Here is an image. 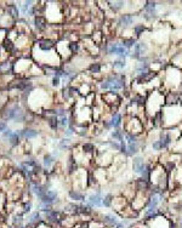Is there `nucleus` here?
<instances>
[{
  "mask_svg": "<svg viewBox=\"0 0 182 228\" xmlns=\"http://www.w3.org/2000/svg\"><path fill=\"white\" fill-rule=\"evenodd\" d=\"M163 115V126L170 128L176 126L182 121V104H173V106H164L162 109Z\"/></svg>",
  "mask_w": 182,
  "mask_h": 228,
  "instance_id": "nucleus-1",
  "label": "nucleus"
},
{
  "mask_svg": "<svg viewBox=\"0 0 182 228\" xmlns=\"http://www.w3.org/2000/svg\"><path fill=\"white\" fill-rule=\"evenodd\" d=\"M126 82H125V75L124 74L113 73L106 77L102 82H100V89L102 91H114L117 92L119 90L125 89Z\"/></svg>",
  "mask_w": 182,
  "mask_h": 228,
  "instance_id": "nucleus-2",
  "label": "nucleus"
},
{
  "mask_svg": "<svg viewBox=\"0 0 182 228\" xmlns=\"http://www.w3.org/2000/svg\"><path fill=\"white\" fill-rule=\"evenodd\" d=\"M164 104H165V101H164L163 95L159 91H152L146 100V112L152 118L163 109Z\"/></svg>",
  "mask_w": 182,
  "mask_h": 228,
  "instance_id": "nucleus-3",
  "label": "nucleus"
},
{
  "mask_svg": "<svg viewBox=\"0 0 182 228\" xmlns=\"http://www.w3.org/2000/svg\"><path fill=\"white\" fill-rule=\"evenodd\" d=\"M165 84L169 86V89L179 90L182 84V71L180 68L171 66L165 71Z\"/></svg>",
  "mask_w": 182,
  "mask_h": 228,
  "instance_id": "nucleus-4",
  "label": "nucleus"
},
{
  "mask_svg": "<svg viewBox=\"0 0 182 228\" xmlns=\"http://www.w3.org/2000/svg\"><path fill=\"white\" fill-rule=\"evenodd\" d=\"M171 142H173V136H171V134L170 132H160V135L158 137V140H155L154 142L152 143V149L153 151H157V152H159V151H163V149H168L169 146L171 145Z\"/></svg>",
  "mask_w": 182,
  "mask_h": 228,
  "instance_id": "nucleus-5",
  "label": "nucleus"
},
{
  "mask_svg": "<svg viewBox=\"0 0 182 228\" xmlns=\"http://www.w3.org/2000/svg\"><path fill=\"white\" fill-rule=\"evenodd\" d=\"M157 3L155 1H145V5H143V17L147 21H151V19H155L157 16Z\"/></svg>",
  "mask_w": 182,
  "mask_h": 228,
  "instance_id": "nucleus-6",
  "label": "nucleus"
},
{
  "mask_svg": "<svg viewBox=\"0 0 182 228\" xmlns=\"http://www.w3.org/2000/svg\"><path fill=\"white\" fill-rule=\"evenodd\" d=\"M148 51V45L146 44L145 41H137L136 45L134 46V50L131 51L130 57H132L134 60H138L141 57H143L146 55V52Z\"/></svg>",
  "mask_w": 182,
  "mask_h": 228,
  "instance_id": "nucleus-7",
  "label": "nucleus"
},
{
  "mask_svg": "<svg viewBox=\"0 0 182 228\" xmlns=\"http://www.w3.org/2000/svg\"><path fill=\"white\" fill-rule=\"evenodd\" d=\"M143 130V126H142V123L138 120V119L131 117L130 120L127 121L126 125V132H130V134H134V135H137L140 132H142Z\"/></svg>",
  "mask_w": 182,
  "mask_h": 228,
  "instance_id": "nucleus-8",
  "label": "nucleus"
},
{
  "mask_svg": "<svg viewBox=\"0 0 182 228\" xmlns=\"http://www.w3.org/2000/svg\"><path fill=\"white\" fill-rule=\"evenodd\" d=\"M103 101H104V103H107V104H109V106H112V107L117 108L119 104H120L121 98H120V96H119L117 92L108 91L103 95Z\"/></svg>",
  "mask_w": 182,
  "mask_h": 228,
  "instance_id": "nucleus-9",
  "label": "nucleus"
},
{
  "mask_svg": "<svg viewBox=\"0 0 182 228\" xmlns=\"http://www.w3.org/2000/svg\"><path fill=\"white\" fill-rule=\"evenodd\" d=\"M88 205H90L91 208H101V206H103V195H102V192L100 189L96 193L89 195Z\"/></svg>",
  "mask_w": 182,
  "mask_h": 228,
  "instance_id": "nucleus-10",
  "label": "nucleus"
},
{
  "mask_svg": "<svg viewBox=\"0 0 182 228\" xmlns=\"http://www.w3.org/2000/svg\"><path fill=\"white\" fill-rule=\"evenodd\" d=\"M134 22H135V17H134V15H131V13H123V15H120V16H119L118 26L120 28L126 29V28L131 27V26L134 24Z\"/></svg>",
  "mask_w": 182,
  "mask_h": 228,
  "instance_id": "nucleus-11",
  "label": "nucleus"
},
{
  "mask_svg": "<svg viewBox=\"0 0 182 228\" xmlns=\"http://www.w3.org/2000/svg\"><path fill=\"white\" fill-rule=\"evenodd\" d=\"M134 186H135L136 192L148 193V192H149V187H151V182H149L148 180L143 178V177H140V178H137L136 181H135ZM148 194H149V193H148Z\"/></svg>",
  "mask_w": 182,
  "mask_h": 228,
  "instance_id": "nucleus-12",
  "label": "nucleus"
},
{
  "mask_svg": "<svg viewBox=\"0 0 182 228\" xmlns=\"http://www.w3.org/2000/svg\"><path fill=\"white\" fill-rule=\"evenodd\" d=\"M164 101H165V106L177 104V103H180V95L176 91H169L164 97Z\"/></svg>",
  "mask_w": 182,
  "mask_h": 228,
  "instance_id": "nucleus-13",
  "label": "nucleus"
},
{
  "mask_svg": "<svg viewBox=\"0 0 182 228\" xmlns=\"http://www.w3.org/2000/svg\"><path fill=\"white\" fill-rule=\"evenodd\" d=\"M109 123H110L112 129H119L123 124V115L118 112H114L109 119Z\"/></svg>",
  "mask_w": 182,
  "mask_h": 228,
  "instance_id": "nucleus-14",
  "label": "nucleus"
},
{
  "mask_svg": "<svg viewBox=\"0 0 182 228\" xmlns=\"http://www.w3.org/2000/svg\"><path fill=\"white\" fill-rule=\"evenodd\" d=\"M102 222L108 227H115L119 223V219L115 215H103L102 216Z\"/></svg>",
  "mask_w": 182,
  "mask_h": 228,
  "instance_id": "nucleus-15",
  "label": "nucleus"
},
{
  "mask_svg": "<svg viewBox=\"0 0 182 228\" xmlns=\"http://www.w3.org/2000/svg\"><path fill=\"white\" fill-rule=\"evenodd\" d=\"M108 6L109 9L112 10V11H114L115 13L119 12L121 9H124L125 8V4H126V1H123V0H119V1H108Z\"/></svg>",
  "mask_w": 182,
  "mask_h": 228,
  "instance_id": "nucleus-16",
  "label": "nucleus"
},
{
  "mask_svg": "<svg viewBox=\"0 0 182 228\" xmlns=\"http://www.w3.org/2000/svg\"><path fill=\"white\" fill-rule=\"evenodd\" d=\"M39 47L43 51H49V50L55 47V41L51 40V39H43V40L39 41Z\"/></svg>",
  "mask_w": 182,
  "mask_h": 228,
  "instance_id": "nucleus-17",
  "label": "nucleus"
},
{
  "mask_svg": "<svg viewBox=\"0 0 182 228\" xmlns=\"http://www.w3.org/2000/svg\"><path fill=\"white\" fill-rule=\"evenodd\" d=\"M56 197H57V194H56V192L54 191H49L47 189V192L45 193V195L40 199V200L43 201L44 204H49V205H51L52 203L55 201V199H56Z\"/></svg>",
  "mask_w": 182,
  "mask_h": 228,
  "instance_id": "nucleus-18",
  "label": "nucleus"
},
{
  "mask_svg": "<svg viewBox=\"0 0 182 228\" xmlns=\"http://www.w3.org/2000/svg\"><path fill=\"white\" fill-rule=\"evenodd\" d=\"M34 24H35V28L38 30H45L46 27H47L46 19L43 16H36L34 19Z\"/></svg>",
  "mask_w": 182,
  "mask_h": 228,
  "instance_id": "nucleus-19",
  "label": "nucleus"
},
{
  "mask_svg": "<svg viewBox=\"0 0 182 228\" xmlns=\"http://www.w3.org/2000/svg\"><path fill=\"white\" fill-rule=\"evenodd\" d=\"M33 192L35 193L36 197H38L39 199H41V198L45 195V193L47 192V189H46V187L39 184V183H34V184H33Z\"/></svg>",
  "mask_w": 182,
  "mask_h": 228,
  "instance_id": "nucleus-20",
  "label": "nucleus"
},
{
  "mask_svg": "<svg viewBox=\"0 0 182 228\" xmlns=\"http://www.w3.org/2000/svg\"><path fill=\"white\" fill-rule=\"evenodd\" d=\"M136 39L135 38H124L123 40H121V45L124 46L126 50H131V49H134V46L136 45Z\"/></svg>",
  "mask_w": 182,
  "mask_h": 228,
  "instance_id": "nucleus-21",
  "label": "nucleus"
},
{
  "mask_svg": "<svg viewBox=\"0 0 182 228\" xmlns=\"http://www.w3.org/2000/svg\"><path fill=\"white\" fill-rule=\"evenodd\" d=\"M19 136H23L26 138H34V137L38 136V131L36 130H33V129H26V130H22L18 132Z\"/></svg>",
  "mask_w": 182,
  "mask_h": 228,
  "instance_id": "nucleus-22",
  "label": "nucleus"
},
{
  "mask_svg": "<svg viewBox=\"0 0 182 228\" xmlns=\"http://www.w3.org/2000/svg\"><path fill=\"white\" fill-rule=\"evenodd\" d=\"M138 152V143H127L126 145V155L134 156Z\"/></svg>",
  "mask_w": 182,
  "mask_h": 228,
  "instance_id": "nucleus-23",
  "label": "nucleus"
},
{
  "mask_svg": "<svg viewBox=\"0 0 182 228\" xmlns=\"http://www.w3.org/2000/svg\"><path fill=\"white\" fill-rule=\"evenodd\" d=\"M110 137H112L114 141H117V142H121V141L124 140V134H123V131H120L119 129H114V130L110 132Z\"/></svg>",
  "mask_w": 182,
  "mask_h": 228,
  "instance_id": "nucleus-24",
  "label": "nucleus"
},
{
  "mask_svg": "<svg viewBox=\"0 0 182 228\" xmlns=\"http://www.w3.org/2000/svg\"><path fill=\"white\" fill-rule=\"evenodd\" d=\"M68 194H69V198H71L72 200H84V199H85L84 194L80 193V192L75 191V189H71Z\"/></svg>",
  "mask_w": 182,
  "mask_h": 228,
  "instance_id": "nucleus-25",
  "label": "nucleus"
},
{
  "mask_svg": "<svg viewBox=\"0 0 182 228\" xmlns=\"http://www.w3.org/2000/svg\"><path fill=\"white\" fill-rule=\"evenodd\" d=\"M102 71V64L100 62H94L89 66V72L91 74H99Z\"/></svg>",
  "mask_w": 182,
  "mask_h": 228,
  "instance_id": "nucleus-26",
  "label": "nucleus"
},
{
  "mask_svg": "<svg viewBox=\"0 0 182 228\" xmlns=\"http://www.w3.org/2000/svg\"><path fill=\"white\" fill-rule=\"evenodd\" d=\"M46 120H47V124L50 125V128L52 130H56L58 128V119H57V115H51V117H46Z\"/></svg>",
  "mask_w": 182,
  "mask_h": 228,
  "instance_id": "nucleus-27",
  "label": "nucleus"
},
{
  "mask_svg": "<svg viewBox=\"0 0 182 228\" xmlns=\"http://www.w3.org/2000/svg\"><path fill=\"white\" fill-rule=\"evenodd\" d=\"M114 200V197L112 193H107L104 197H103V206L104 208H112V204Z\"/></svg>",
  "mask_w": 182,
  "mask_h": 228,
  "instance_id": "nucleus-28",
  "label": "nucleus"
},
{
  "mask_svg": "<svg viewBox=\"0 0 182 228\" xmlns=\"http://www.w3.org/2000/svg\"><path fill=\"white\" fill-rule=\"evenodd\" d=\"M66 212H69L72 215H79V205H75V204H68L64 209Z\"/></svg>",
  "mask_w": 182,
  "mask_h": 228,
  "instance_id": "nucleus-29",
  "label": "nucleus"
},
{
  "mask_svg": "<svg viewBox=\"0 0 182 228\" xmlns=\"http://www.w3.org/2000/svg\"><path fill=\"white\" fill-rule=\"evenodd\" d=\"M92 214V209H91L90 205H79V215H86V216H89Z\"/></svg>",
  "mask_w": 182,
  "mask_h": 228,
  "instance_id": "nucleus-30",
  "label": "nucleus"
},
{
  "mask_svg": "<svg viewBox=\"0 0 182 228\" xmlns=\"http://www.w3.org/2000/svg\"><path fill=\"white\" fill-rule=\"evenodd\" d=\"M146 30H147V28H146L145 24H136V26H134V34L136 37H141Z\"/></svg>",
  "mask_w": 182,
  "mask_h": 228,
  "instance_id": "nucleus-31",
  "label": "nucleus"
},
{
  "mask_svg": "<svg viewBox=\"0 0 182 228\" xmlns=\"http://www.w3.org/2000/svg\"><path fill=\"white\" fill-rule=\"evenodd\" d=\"M82 149L85 154H92L95 152V145L94 143H89V142L88 143H84Z\"/></svg>",
  "mask_w": 182,
  "mask_h": 228,
  "instance_id": "nucleus-32",
  "label": "nucleus"
},
{
  "mask_svg": "<svg viewBox=\"0 0 182 228\" xmlns=\"http://www.w3.org/2000/svg\"><path fill=\"white\" fill-rule=\"evenodd\" d=\"M3 46H4V49H5L8 52H13V51H15V44H13L10 39H5L4 43H3Z\"/></svg>",
  "mask_w": 182,
  "mask_h": 228,
  "instance_id": "nucleus-33",
  "label": "nucleus"
},
{
  "mask_svg": "<svg viewBox=\"0 0 182 228\" xmlns=\"http://www.w3.org/2000/svg\"><path fill=\"white\" fill-rule=\"evenodd\" d=\"M124 137H125V140H126V143H138L137 135L130 134V132H125V134H124Z\"/></svg>",
  "mask_w": 182,
  "mask_h": 228,
  "instance_id": "nucleus-34",
  "label": "nucleus"
},
{
  "mask_svg": "<svg viewBox=\"0 0 182 228\" xmlns=\"http://www.w3.org/2000/svg\"><path fill=\"white\" fill-rule=\"evenodd\" d=\"M77 167H78V165H77L75 159L73 156H69V160H68V172L73 173L77 170Z\"/></svg>",
  "mask_w": 182,
  "mask_h": 228,
  "instance_id": "nucleus-35",
  "label": "nucleus"
},
{
  "mask_svg": "<svg viewBox=\"0 0 182 228\" xmlns=\"http://www.w3.org/2000/svg\"><path fill=\"white\" fill-rule=\"evenodd\" d=\"M164 170L166 171L168 173H170L171 171L175 170V167H176V163L174 162V160H169V162H166L165 164H164Z\"/></svg>",
  "mask_w": 182,
  "mask_h": 228,
  "instance_id": "nucleus-36",
  "label": "nucleus"
},
{
  "mask_svg": "<svg viewBox=\"0 0 182 228\" xmlns=\"http://www.w3.org/2000/svg\"><path fill=\"white\" fill-rule=\"evenodd\" d=\"M125 66H126V61L125 60H117V61L112 62V67L117 68V69H123V68H125Z\"/></svg>",
  "mask_w": 182,
  "mask_h": 228,
  "instance_id": "nucleus-37",
  "label": "nucleus"
},
{
  "mask_svg": "<svg viewBox=\"0 0 182 228\" xmlns=\"http://www.w3.org/2000/svg\"><path fill=\"white\" fill-rule=\"evenodd\" d=\"M8 71L12 72V67H11L10 62H3V63H0V72L1 73H8Z\"/></svg>",
  "mask_w": 182,
  "mask_h": 228,
  "instance_id": "nucleus-38",
  "label": "nucleus"
},
{
  "mask_svg": "<svg viewBox=\"0 0 182 228\" xmlns=\"http://www.w3.org/2000/svg\"><path fill=\"white\" fill-rule=\"evenodd\" d=\"M6 11H8V13H9L10 16H12V17H17L18 16V10L15 5H9Z\"/></svg>",
  "mask_w": 182,
  "mask_h": 228,
  "instance_id": "nucleus-39",
  "label": "nucleus"
},
{
  "mask_svg": "<svg viewBox=\"0 0 182 228\" xmlns=\"http://www.w3.org/2000/svg\"><path fill=\"white\" fill-rule=\"evenodd\" d=\"M9 140H10V143H11L12 146H16L18 143V141H19V135H18L17 132H13L12 136L10 137Z\"/></svg>",
  "mask_w": 182,
  "mask_h": 228,
  "instance_id": "nucleus-40",
  "label": "nucleus"
},
{
  "mask_svg": "<svg viewBox=\"0 0 182 228\" xmlns=\"http://www.w3.org/2000/svg\"><path fill=\"white\" fill-rule=\"evenodd\" d=\"M69 46V51H71V54H75V52H78V50H79V44L78 43H69L68 44Z\"/></svg>",
  "mask_w": 182,
  "mask_h": 228,
  "instance_id": "nucleus-41",
  "label": "nucleus"
},
{
  "mask_svg": "<svg viewBox=\"0 0 182 228\" xmlns=\"http://www.w3.org/2000/svg\"><path fill=\"white\" fill-rule=\"evenodd\" d=\"M52 163H54V158H52L50 154H46L45 156H44V165H45L46 167H49Z\"/></svg>",
  "mask_w": 182,
  "mask_h": 228,
  "instance_id": "nucleus-42",
  "label": "nucleus"
},
{
  "mask_svg": "<svg viewBox=\"0 0 182 228\" xmlns=\"http://www.w3.org/2000/svg\"><path fill=\"white\" fill-rule=\"evenodd\" d=\"M30 223H35V222H39L40 221V215L38 214V212H34L32 216H30Z\"/></svg>",
  "mask_w": 182,
  "mask_h": 228,
  "instance_id": "nucleus-43",
  "label": "nucleus"
},
{
  "mask_svg": "<svg viewBox=\"0 0 182 228\" xmlns=\"http://www.w3.org/2000/svg\"><path fill=\"white\" fill-rule=\"evenodd\" d=\"M58 124H60V126H62V128H66L67 125H68V119L63 117V118H61V120L58 121Z\"/></svg>",
  "mask_w": 182,
  "mask_h": 228,
  "instance_id": "nucleus-44",
  "label": "nucleus"
},
{
  "mask_svg": "<svg viewBox=\"0 0 182 228\" xmlns=\"http://www.w3.org/2000/svg\"><path fill=\"white\" fill-rule=\"evenodd\" d=\"M68 143H69V140H62V141H61V143H60V147H61V148H67V147H68Z\"/></svg>",
  "mask_w": 182,
  "mask_h": 228,
  "instance_id": "nucleus-45",
  "label": "nucleus"
},
{
  "mask_svg": "<svg viewBox=\"0 0 182 228\" xmlns=\"http://www.w3.org/2000/svg\"><path fill=\"white\" fill-rule=\"evenodd\" d=\"M60 79H61V78H58V77H54V78H52V85H54V86H57V85L60 84Z\"/></svg>",
  "mask_w": 182,
  "mask_h": 228,
  "instance_id": "nucleus-46",
  "label": "nucleus"
},
{
  "mask_svg": "<svg viewBox=\"0 0 182 228\" xmlns=\"http://www.w3.org/2000/svg\"><path fill=\"white\" fill-rule=\"evenodd\" d=\"M4 131H6V124L0 121V132H4Z\"/></svg>",
  "mask_w": 182,
  "mask_h": 228,
  "instance_id": "nucleus-47",
  "label": "nucleus"
},
{
  "mask_svg": "<svg viewBox=\"0 0 182 228\" xmlns=\"http://www.w3.org/2000/svg\"><path fill=\"white\" fill-rule=\"evenodd\" d=\"M12 134H13V132H12V131H11V130H6V131H4V137H11L12 136Z\"/></svg>",
  "mask_w": 182,
  "mask_h": 228,
  "instance_id": "nucleus-48",
  "label": "nucleus"
},
{
  "mask_svg": "<svg viewBox=\"0 0 182 228\" xmlns=\"http://www.w3.org/2000/svg\"><path fill=\"white\" fill-rule=\"evenodd\" d=\"M79 228H90V223L89 222H83L82 225L79 226Z\"/></svg>",
  "mask_w": 182,
  "mask_h": 228,
  "instance_id": "nucleus-49",
  "label": "nucleus"
},
{
  "mask_svg": "<svg viewBox=\"0 0 182 228\" xmlns=\"http://www.w3.org/2000/svg\"><path fill=\"white\" fill-rule=\"evenodd\" d=\"M30 210V204H27V205H24V211H29Z\"/></svg>",
  "mask_w": 182,
  "mask_h": 228,
  "instance_id": "nucleus-50",
  "label": "nucleus"
},
{
  "mask_svg": "<svg viewBox=\"0 0 182 228\" xmlns=\"http://www.w3.org/2000/svg\"><path fill=\"white\" fill-rule=\"evenodd\" d=\"M24 228H34L33 227V223H30V225H28V226H26Z\"/></svg>",
  "mask_w": 182,
  "mask_h": 228,
  "instance_id": "nucleus-51",
  "label": "nucleus"
},
{
  "mask_svg": "<svg viewBox=\"0 0 182 228\" xmlns=\"http://www.w3.org/2000/svg\"><path fill=\"white\" fill-rule=\"evenodd\" d=\"M179 228H182V219L180 220V226H179Z\"/></svg>",
  "mask_w": 182,
  "mask_h": 228,
  "instance_id": "nucleus-52",
  "label": "nucleus"
},
{
  "mask_svg": "<svg viewBox=\"0 0 182 228\" xmlns=\"http://www.w3.org/2000/svg\"><path fill=\"white\" fill-rule=\"evenodd\" d=\"M16 228H22V227H21V226H17V227H16Z\"/></svg>",
  "mask_w": 182,
  "mask_h": 228,
  "instance_id": "nucleus-53",
  "label": "nucleus"
}]
</instances>
